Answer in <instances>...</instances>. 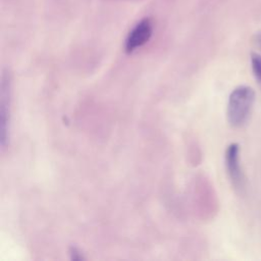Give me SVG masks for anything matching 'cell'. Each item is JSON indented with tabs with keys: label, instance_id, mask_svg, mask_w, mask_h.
I'll list each match as a JSON object with an SVG mask.
<instances>
[{
	"label": "cell",
	"instance_id": "1",
	"mask_svg": "<svg viewBox=\"0 0 261 261\" xmlns=\"http://www.w3.org/2000/svg\"><path fill=\"white\" fill-rule=\"evenodd\" d=\"M255 92L249 86H238L229 94L226 108V117L232 127L244 125L253 109Z\"/></svg>",
	"mask_w": 261,
	"mask_h": 261
},
{
	"label": "cell",
	"instance_id": "2",
	"mask_svg": "<svg viewBox=\"0 0 261 261\" xmlns=\"http://www.w3.org/2000/svg\"><path fill=\"white\" fill-rule=\"evenodd\" d=\"M12 80L8 70H3L0 82V145L2 151L9 146L11 120Z\"/></svg>",
	"mask_w": 261,
	"mask_h": 261
},
{
	"label": "cell",
	"instance_id": "3",
	"mask_svg": "<svg viewBox=\"0 0 261 261\" xmlns=\"http://www.w3.org/2000/svg\"><path fill=\"white\" fill-rule=\"evenodd\" d=\"M152 34V19L150 17L142 18L128 33L124 43V51L127 54L133 53L138 48L144 46L151 39Z\"/></svg>",
	"mask_w": 261,
	"mask_h": 261
},
{
	"label": "cell",
	"instance_id": "4",
	"mask_svg": "<svg viewBox=\"0 0 261 261\" xmlns=\"http://www.w3.org/2000/svg\"><path fill=\"white\" fill-rule=\"evenodd\" d=\"M224 164L228 177L236 189H242L244 177L240 163V146L237 143H231L227 146L224 153Z\"/></svg>",
	"mask_w": 261,
	"mask_h": 261
},
{
	"label": "cell",
	"instance_id": "5",
	"mask_svg": "<svg viewBox=\"0 0 261 261\" xmlns=\"http://www.w3.org/2000/svg\"><path fill=\"white\" fill-rule=\"evenodd\" d=\"M251 63H252V70L255 77L261 83V54L252 53Z\"/></svg>",
	"mask_w": 261,
	"mask_h": 261
},
{
	"label": "cell",
	"instance_id": "6",
	"mask_svg": "<svg viewBox=\"0 0 261 261\" xmlns=\"http://www.w3.org/2000/svg\"><path fill=\"white\" fill-rule=\"evenodd\" d=\"M69 255L71 260H83L84 256L81 253V251L76 247H70L69 249Z\"/></svg>",
	"mask_w": 261,
	"mask_h": 261
}]
</instances>
